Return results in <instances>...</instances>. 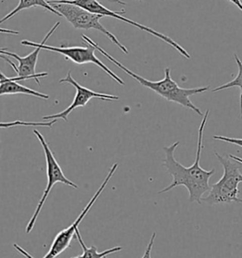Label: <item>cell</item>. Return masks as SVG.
<instances>
[{"instance_id": "7402d4cb", "label": "cell", "mask_w": 242, "mask_h": 258, "mask_svg": "<svg viewBox=\"0 0 242 258\" xmlns=\"http://www.w3.org/2000/svg\"><path fill=\"white\" fill-rule=\"evenodd\" d=\"M111 3H117V4H120V5H126V2L122 1V0H107Z\"/></svg>"}, {"instance_id": "44dd1931", "label": "cell", "mask_w": 242, "mask_h": 258, "mask_svg": "<svg viewBox=\"0 0 242 258\" xmlns=\"http://www.w3.org/2000/svg\"><path fill=\"white\" fill-rule=\"evenodd\" d=\"M228 157H229V158H231V159L234 160V161H235L236 163H239V164H241L242 165V158H240V157L235 156V155H232V154L228 155Z\"/></svg>"}, {"instance_id": "30bf717a", "label": "cell", "mask_w": 242, "mask_h": 258, "mask_svg": "<svg viewBox=\"0 0 242 258\" xmlns=\"http://www.w3.org/2000/svg\"><path fill=\"white\" fill-rule=\"evenodd\" d=\"M42 49L35 47V50L33 52L29 54L28 56L21 57L17 54L10 52L8 50L2 51L3 55H7L10 57H13L19 61V66L17 68V76L18 77H29L30 79L34 80L38 84H40V78H44L48 75L47 72H42V73H36V63H37L38 55L40 53Z\"/></svg>"}, {"instance_id": "7c38bea8", "label": "cell", "mask_w": 242, "mask_h": 258, "mask_svg": "<svg viewBox=\"0 0 242 258\" xmlns=\"http://www.w3.org/2000/svg\"><path fill=\"white\" fill-rule=\"evenodd\" d=\"M5 1H6V0H2V2H5ZM32 7H42V8L49 11L50 13L55 14L56 16H60V14H59L57 11H55V10L47 3V1H45V0H19L18 6H16L11 13H9L7 16H4V17L0 20V25L2 23H4L5 21H8L9 19H11L13 16H15L16 14H18V13L21 12L22 10L32 8Z\"/></svg>"}, {"instance_id": "6da1fadb", "label": "cell", "mask_w": 242, "mask_h": 258, "mask_svg": "<svg viewBox=\"0 0 242 258\" xmlns=\"http://www.w3.org/2000/svg\"><path fill=\"white\" fill-rule=\"evenodd\" d=\"M209 110H206L205 114L203 115V120L199 128V137H198V144H197L196 159L192 166L190 167H184L179 162H177L174 157V152L176 148L180 145V142H175L170 146L164 147L163 151L165 152L166 157L163 161L162 166L166 168V171L172 176L173 181L167 185L166 188L159 191L158 194L166 193L177 186L184 185L189 190V202L193 203L196 202L198 204H202V198L206 192H208L211 185L209 183V180L212 175L215 173V169L212 168L211 170H205L200 166L201 162V154L204 149V132L205 124L207 121Z\"/></svg>"}, {"instance_id": "9c48e42d", "label": "cell", "mask_w": 242, "mask_h": 258, "mask_svg": "<svg viewBox=\"0 0 242 258\" xmlns=\"http://www.w3.org/2000/svg\"><path fill=\"white\" fill-rule=\"evenodd\" d=\"M70 84L75 87L76 95L74 100L69 106L64 110L63 112L58 113V114H51V115H45L43 116V120H53V119H64L65 121H68V117L69 114L79 107H84L89 100L92 99H99L102 100H118L119 98L117 96H113V95H108V94H103V93H98V92L93 91L91 89H88L86 87H83L81 84H78L73 77L71 76V71H69L67 77L65 79L60 80V84Z\"/></svg>"}, {"instance_id": "e0dca14e", "label": "cell", "mask_w": 242, "mask_h": 258, "mask_svg": "<svg viewBox=\"0 0 242 258\" xmlns=\"http://www.w3.org/2000/svg\"><path fill=\"white\" fill-rule=\"evenodd\" d=\"M155 236H156V234H155V233H153L152 235H151V239H150V242H149L148 246H147V248H146L145 253H144V255L142 256V258H151V250H152V247H153V244H154ZM104 258H106V256Z\"/></svg>"}, {"instance_id": "603a6c76", "label": "cell", "mask_w": 242, "mask_h": 258, "mask_svg": "<svg viewBox=\"0 0 242 258\" xmlns=\"http://www.w3.org/2000/svg\"><path fill=\"white\" fill-rule=\"evenodd\" d=\"M2 84V80H1V79H0V84Z\"/></svg>"}, {"instance_id": "ba28073f", "label": "cell", "mask_w": 242, "mask_h": 258, "mask_svg": "<svg viewBox=\"0 0 242 258\" xmlns=\"http://www.w3.org/2000/svg\"><path fill=\"white\" fill-rule=\"evenodd\" d=\"M33 133L37 137L39 142L42 145V148H43L44 152H45L47 184H46V187H45V191H44V193L42 195L41 200L38 203L37 207H36L35 211L33 213L31 219L29 221L28 225H27V228H26V233L27 234H30V232L33 230L34 226H35V223H36L38 217H39L40 213L42 211V208H43V206L45 205V201H46V199L48 197V195H49L50 191L52 189L53 186L55 185V183L62 182V183L67 184L68 186H71L72 188H75V189L79 187L75 182L70 181L69 179L66 177V175L64 174L62 168H60L58 162H57V160H56L55 156H54V153L50 150L48 144L46 143L45 137L42 136V134L38 130H33Z\"/></svg>"}, {"instance_id": "cb8c5ba5", "label": "cell", "mask_w": 242, "mask_h": 258, "mask_svg": "<svg viewBox=\"0 0 242 258\" xmlns=\"http://www.w3.org/2000/svg\"><path fill=\"white\" fill-rule=\"evenodd\" d=\"M139 1H141V0H139Z\"/></svg>"}, {"instance_id": "277c9868", "label": "cell", "mask_w": 242, "mask_h": 258, "mask_svg": "<svg viewBox=\"0 0 242 258\" xmlns=\"http://www.w3.org/2000/svg\"><path fill=\"white\" fill-rule=\"evenodd\" d=\"M59 26H60V22L55 24L51 28V30L47 32V34L45 35V38L41 43H34V42H30L28 40H24L21 42V44L23 46H33V47H38L41 49L62 54L66 57L67 60L74 61L77 64L94 63V64L98 66L99 69L105 71L106 73L112 79H113L117 84H119L120 85L125 84L120 77L117 76L113 71H112L108 67H106L105 64L98 59V57L95 55V51H96L95 47L87 43H86L87 46H85V47H83V46H52L45 45L46 41L52 35L53 32L57 30V28Z\"/></svg>"}, {"instance_id": "8992f818", "label": "cell", "mask_w": 242, "mask_h": 258, "mask_svg": "<svg viewBox=\"0 0 242 258\" xmlns=\"http://www.w3.org/2000/svg\"><path fill=\"white\" fill-rule=\"evenodd\" d=\"M55 11H57L60 16H64L69 23L78 30H97L102 32L110 39L115 46H118L125 54L129 53L128 48L121 44L120 41L111 31L105 29L99 20L103 16L91 14L88 11L78 6L65 3H48Z\"/></svg>"}, {"instance_id": "ac0fdd59", "label": "cell", "mask_w": 242, "mask_h": 258, "mask_svg": "<svg viewBox=\"0 0 242 258\" xmlns=\"http://www.w3.org/2000/svg\"><path fill=\"white\" fill-rule=\"evenodd\" d=\"M5 50H8V48H6V47H0V59H3L4 61H7L8 63H9V64L14 69V70H15V72H16V71H17V67L15 66V62L11 61L5 55L2 54V51H5Z\"/></svg>"}, {"instance_id": "3957f363", "label": "cell", "mask_w": 242, "mask_h": 258, "mask_svg": "<svg viewBox=\"0 0 242 258\" xmlns=\"http://www.w3.org/2000/svg\"><path fill=\"white\" fill-rule=\"evenodd\" d=\"M215 155L223 167L224 172L219 182L211 185L208 196L202 198V203L208 205L231 203L242 204V199L238 198L240 193L238 184L242 182V173L237 163L228 156L219 155L217 152H215Z\"/></svg>"}, {"instance_id": "5b68a950", "label": "cell", "mask_w": 242, "mask_h": 258, "mask_svg": "<svg viewBox=\"0 0 242 258\" xmlns=\"http://www.w3.org/2000/svg\"><path fill=\"white\" fill-rule=\"evenodd\" d=\"M117 167H118L117 164H113L112 167L110 168L108 174L106 176L104 181L100 184V186L98 187V189L95 193V195L91 198L89 203L84 207V209L79 215L77 220L69 227L66 228V229L62 230L60 233H58V235L55 236L52 244H51V246L49 248V250H48V251L46 252V254L43 258H56L58 255H60L62 252H64L65 250H67L68 247H70L71 241H72V239L75 236L76 231L79 230V226H80L81 222L83 221V219L85 218V216L90 211L91 208L93 207V205H95V203L97 202V200L99 198V196L101 195V193L104 191L107 184H108V182L111 180V178L113 177V175L114 174V172L117 169ZM13 246H14L15 250H18V252H20L25 257L34 258L32 255H30L27 250H24L22 247H20L18 244L15 243V244H13Z\"/></svg>"}, {"instance_id": "5bb4252c", "label": "cell", "mask_w": 242, "mask_h": 258, "mask_svg": "<svg viewBox=\"0 0 242 258\" xmlns=\"http://www.w3.org/2000/svg\"><path fill=\"white\" fill-rule=\"evenodd\" d=\"M234 57L235 62L237 64V67H238V74H237V76L235 77L233 81H231V82H229L227 84H222V85H220L219 87L213 89L212 92L216 93V92L221 91L223 89H228V88H231V87H239V89H240V116H241L242 118V61L239 60V58L237 57L236 54H234Z\"/></svg>"}, {"instance_id": "4fadbf2b", "label": "cell", "mask_w": 242, "mask_h": 258, "mask_svg": "<svg viewBox=\"0 0 242 258\" xmlns=\"http://www.w3.org/2000/svg\"><path fill=\"white\" fill-rule=\"evenodd\" d=\"M76 238L79 240V242L81 244V247L83 248V254L72 258H104L110 253L117 252V251L122 250V247H120V246L113 247V248L108 249V250L101 251V252H98V249L95 245H92L91 247L88 248V247H86L85 243L83 241V237H82L79 230L76 231Z\"/></svg>"}, {"instance_id": "52a82bcc", "label": "cell", "mask_w": 242, "mask_h": 258, "mask_svg": "<svg viewBox=\"0 0 242 258\" xmlns=\"http://www.w3.org/2000/svg\"><path fill=\"white\" fill-rule=\"evenodd\" d=\"M47 3H65V4H71L74 6H78L80 8L84 9L86 11H88L91 14H95V15H99V16H107V17H112L114 19L120 20L125 23L130 24L134 27H136L137 29L141 30V31H146L148 33H150L151 35L155 36L156 38L160 39L162 41H164L166 44H168L169 46H172L175 48L182 56L186 57L187 59H190L191 56L190 54L183 47L180 46L177 42H175L173 39L166 36L165 34L155 31L151 28L146 27L142 24L137 23L136 21H133L131 19H129L127 17L122 16V14H125V11H121V12H113L109 9L106 8L103 5H101L98 0H48Z\"/></svg>"}, {"instance_id": "d6986e66", "label": "cell", "mask_w": 242, "mask_h": 258, "mask_svg": "<svg viewBox=\"0 0 242 258\" xmlns=\"http://www.w3.org/2000/svg\"><path fill=\"white\" fill-rule=\"evenodd\" d=\"M0 33H5V34H13V35H18L19 31H13V30H7V29H1L0 28Z\"/></svg>"}, {"instance_id": "8fae6325", "label": "cell", "mask_w": 242, "mask_h": 258, "mask_svg": "<svg viewBox=\"0 0 242 258\" xmlns=\"http://www.w3.org/2000/svg\"><path fill=\"white\" fill-rule=\"evenodd\" d=\"M0 79L2 80V84H0V97L4 95H14V94H24L30 95L33 97H37L39 99H48L49 96L43 93L30 89L22 84H18L17 82L31 80L29 77H14L8 78L0 71Z\"/></svg>"}, {"instance_id": "9a60e30c", "label": "cell", "mask_w": 242, "mask_h": 258, "mask_svg": "<svg viewBox=\"0 0 242 258\" xmlns=\"http://www.w3.org/2000/svg\"><path fill=\"white\" fill-rule=\"evenodd\" d=\"M56 122H57V119L44 122H29L21 121V120H15L13 122H0V128H12V127H17V126H32V127L41 126V127L51 128Z\"/></svg>"}, {"instance_id": "2e32d148", "label": "cell", "mask_w": 242, "mask_h": 258, "mask_svg": "<svg viewBox=\"0 0 242 258\" xmlns=\"http://www.w3.org/2000/svg\"><path fill=\"white\" fill-rule=\"evenodd\" d=\"M213 138L215 140H219V141H223V142H227L230 144L236 145V146L242 148V138H232V137H222V136H214Z\"/></svg>"}, {"instance_id": "ffe728a7", "label": "cell", "mask_w": 242, "mask_h": 258, "mask_svg": "<svg viewBox=\"0 0 242 258\" xmlns=\"http://www.w3.org/2000/svg\"><path fill=\"white\" fill-rule=\"evenodd\" d=\"M228 1H230V2H232L233 4H234L237 8L239 9L240 11H242V3L240 0H228Z\"/></svg>"}, {"instance_id": "7a4b0ae2", "label": "cell", "mask_w": 242, "mask_h": 258, "mask_svg": "<svg viewBox=\"0 0 242 258\" xmlns=\"http://www.w3.org/2000/svg\"><path fill=\"white\" fill-rule=\"evenodd\" d=\"M82 38L87 44L94 46L96 50H98L103 56H105L109 61H112L113 64H115L118 69H120L127 75L136 80L139 84H142L145 87H147V88L151 89L152 91L155 92L156 94H158L159 96L163 97L164 99H166L168 101L178 103V104H180L182 106L187 107V108L192 110L193 112H195L197 114H199L201 116L204 115L203 113L201 112V110L193 104V102L190 99V97L207 91L210 88V86L196 87V88H182L177 84L176 82H174L173 80L171 79L169 68H166L165 69V78L163 80H161L159 82H151V81L145 79L143 77L137 75L135 72H133L132 70L127 69L124 64L121 63L120 61H118L116 59H114L113 56H111L110 54L107 53L101 46H98L97 43H95L92 39L87 37L85 34H82Z\"/></svg>"}]
</instances>
